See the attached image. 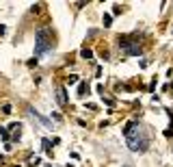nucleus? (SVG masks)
Returning a JSON list of instances; mask_svg holds the SVG:
<instances>
[{
  "label": "nucleus",
  "mask_w": 173,
  "mask_h": 167,
  "mask_svg": "<svg viewBox=\"0 0 173 167\" xmlns=\"http://www.w3.org/2000/svg\"><path fill=\"white\" fill-rule=\"evenodd\" d=\"M113 13H115V15H119V13H121V7H119V4H115V9H113Z\"/></svg>",
  "instance_id": "nucleus-13"
},
{
  "label": "nucleus",
  "mask_w": 173,
  "mask_h": 167,
  "mask_svg": "<svg viewBox=\"0 0 173 167\" xmlns=\"http://www.w3.org/2000/svg\"><path fill=\"white\" fill-rule=\"evenodd\" d=\"M117 46H119V50L123 54H128V57H139L141 54V46L139 41H134L130 35H119V39H117Z\"/></svg>",
  "instance_id": "nucleus-3"
},
{
  "label": "nucleus",
  "mask_w": 173,
  "mask_h": 167,
  "mask_svg": "<svg viewBox=\"0 0 173 167\" xmlns=\"http://www.w3.org/2000/svg\"><path fill=\"white\" fill-rule=\"evenodd\" d=\"M0 137H2L4 141H9V130H7V128H2V126H0Z\"/></svg>",
  "instance_id": "nucleus-9"
},
{
  "label": "nucleus",
  "mask_w": 173,
  "mask_h": 167,
  "mask_svg": "<svg viewBox=\"0 0 173 167\" xmlns=\"http://www.w3.org/2000/svg\"><path fill=\"white\" fill-rule=\"evenodd\" d=\"M50 148H52V141L50 139H43V150H50Z\"/></svg>",
  "instance_id": "nucleus-11"
},
{
  "label": "nucleus",
  "mask_w": 173,
  "mask_h": 167,
  "mask_svg": "<svg viewBox=\"0 0 173 167\" xmlns=\"http://www.w3.org/2000/svg\"><path fill=\"white\" fill-rule=\"evenodd\" d=\"M56 102L61 106H67V91H65V87H56Z\"/></svg>",
  "instance_id": "nucleus-5"
},
{
  "label": "nucleus",
  "mask_w": 173,
  "mask_h": 167,
  "mask_svg": "<svg viewBox=\"0 0 173 167\" xmlns=\"http://www.w3.org/2000/svg\"><path fill=\"white\" fill-rule=\"evenodd\" d=\"M67 82H69V85H74V82H78V76H76V74H71V76L67 78Z\"/></svg>",
  "instance_id": "nucleus-12"
},
{
  "label": "nucleus",
  "mask_w": 173,
  "mask_h": 167,
  "mask_svg": "<svg viewBox=\"0 0 173 167\" xmlns=\"http://www.w3.org/2000/svg\"><path fill=\"white\" fill-rule=\"evenodd\" d=\"M89 94V85L87 82H80V87H78V96H87Z\"/></svg>",
  "instance_id": "nucleus-6"
},
{
  "label": "nucleus",
  "mask_w": 173,
  "mask_h": 167,
  "mask_svg": "<svg viewBox=\"0 0 173 167\" xmlns=\"http://www.w3.org/2000/svg\"><path fill=\"white\" fill-rule=\"evenodd\" d=\"M52 33L50 28H39L37 35H35V57H41V54H45L48 50H52Z\"/></svg>",
  "instance_id": "nucleus-2"
},
{
  "label": "nucleus",
  "mask_w": 173,
  "mask_h": 167,
  "mask_svg": "<svg viewBox=\"0 0 173 167\" xmlns=\"http://www.w3.org/2000/svg\"><path fill=\"white\" fill-rule=\"evenodd\" d=\"M123 135H125V141H128V145H130V150H132V152H145V150L149 148L147 137H143L141 126H139V122H134V119L125 124Z\"/></svg>",
  "instance_id": "nucleus-1"
},
{
  "label": "nucleus",
  "mask_w": 173,
  "mask_h": 167,
  "mask_svg": "<svg viewBox=\"0 0 173 167\" xmlns=\"http://www.w3.org/2000/svg\"><path fill=\"white\" fill-rule=\"evenodd\" d=\"M102 22H104V26H111V22H113V17L108 15V13H104V17H102Z\"/></svg>",
  "instance_id": "nucleus-8"
},
{
  "label": "nucleus",
  "mask_w": 173,
  "mask_h": 167,
  "mask_svg": "<svg viewBox=\"0 0 173 167\" xmlns=\"http://www.w3.org/2000/svg\"><path fill=\"white\" fill-rule=\"evenodd\" d=\"M28 115H30V117H35V119H37V122H39V124L43 126V128H50V126H52V124H50V119L41 117V115H39V113H37V111H35L33 106H28Z\"/></svg>",
  "instance_id": "nucleus-4"
},
{
  "label": "nucleus",
  "mask_w": 173,
  "mask_h": 167,
  "mask_svg": "<svg viewBox=\"0 0 173 167\" xmlns=\"http://www.w3.org/2000/svg\"><path fill=\"white\" fill-rule=\"evenodd\" d=\"M2 113L4 115H11V104H2Z\"/></svg>",
  "instance_id": "nucleus-10"
},
{
  "label": "nucleus",
  "mask_w": 173,
  "mask_h": 167,
  "mask_svg": "<svg viewBox=\"0 0 173 167\" xmlns=\"http://www.w3.org/2000/svg\"><path fill=\"white\" fill-rule=\"evenodd\" d=\"M4 31H7V28H4V26H2V24H0V35H2Z\"/></svg>",
  "instance_id": "nucleus-14"
},
{
  "label": "nucleus",
  "mask_w": 173,
  "mask_h": 167,
  "mask_svg": "<svg viewBox=\"0 0 173 167\" xmlns=\"http://www.w3.org/2000/svg\"><path fill=\"white\" fill-rule=\"evenodd\" d=\"M80 57H82V59H87V61H89L91 57H93V52H91L89 48H82V50H80Z\"/></svg>",
  "instance_id": "nucleus-7"
}]
</instances>
